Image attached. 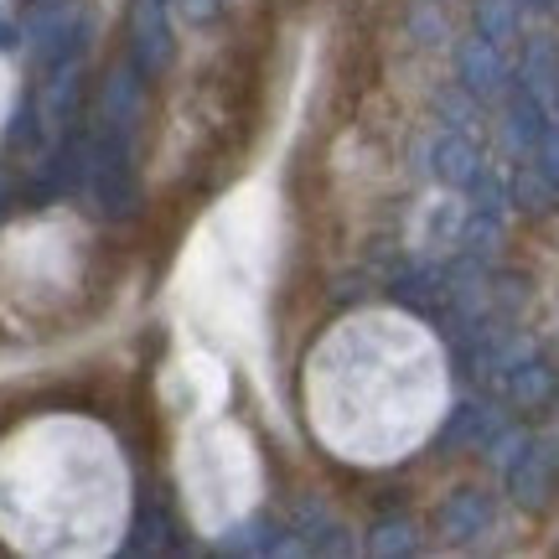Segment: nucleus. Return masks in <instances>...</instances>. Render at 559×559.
<instances>
[{
	"label": "nucleus",
	"mask_w": 559,
	"mask_h": 559,
	"mask_svg": "<svg viewBox=\"0 0 559 559\" xmlns=\"http://www.w3.org/2000/svg\"><path fill=\"white\" fill-rule=\"evenodd\" d=\"M559 487V440H528L519 451V461L508 466V492L519 508L539 513L544 502L555 498Z\"/></svg>",
	"instance_id": "1"
},
{
	"label": "nucleus",
	"mask_w": 559,
	"mask_h": 559,
	"mask_svg": "<svg viewBox=\"0 0 559 559\" xmlns=\"http://www.w3.org/2000/svg\"><path fill=\"white\" fill-rule=\"evenodd\" d=\"M130 58L145 79H156L171 68L177 41H171V21H166V0H135L130 5Z\"/></svg>",
	"instance_id": "2"
},
{
	"label": "nucleus",
	"mask_w": 559,
	"mask_h": 559,
	"mask_svg": "<svg viewBox=\"0 0 559 559\" xmlns=\"http://www.w3.org/2000/svg\"><path fill=\"white\" fill-rule=\"evenodd\" d=\"M456 73H461V88H466L472 99H502V94H508V62H502L498 41H487L481 32L461 41Z\"/></svg>",
	"instance_id": "3"
},
{
	"label": "nucleus",
	"mask_w": 559,
	"mask_h": 559,
	"mask_svg": "<svg viewBox=\"0 0 559 559\" xmlns=\"http://www.w3.org/2000/svg\"><path fill=\"white\" fill-rule=\"evenodd\" d=\"M492 492H481V487H456L451 498L440 502V534L451 544H466L477 539V534H487L492 528Z\"/></svg>",
	"instance_id": "4"
},
{
	"label": "nucleus",
	"mask_w": 559,
	"mask_h": 559,
	"mask_svg": "<svg viewBox=\"0 0 559 559\" xmlns=\"http://www.w3.org/2000/svg\"><path fill=\"white\" fill-rule=\"evenodd\" d=\"M140 109H145V73L130 62V68H120V73H109V88H104V120H109V130L130 135L135 120H140Z\"/></svg>",
	"instance_id": "5"
},
{
	"label": "nucleus",
	"mask_w": 559,
	"mask_h": 559,
	"mask_svg": "<svg viewBox=\"0 0 559 559\" xmlns=\"http://www.w3.org/2000/svg\"><path fill=\"white\" fill-rule=\"evenodd\" d=\"M498 430H502L498 409H487V404H456L451 419H445V430H440V440L445 445H477V451H487Z\"/></svg>",
	"instance_id": "6"
},
{
	"label": "nucleus",
	"mask_w": 559,
	"mask_h": 559,
	"mask_svg": "<svg viewBox=\"0 0 559 559\" xmlns=\"http://www.w3.org/2000/svg\"><path fill=\"white\" fill-rule=\"evenodd\" d=\"M502 394L519 404V409H544V404L555 400V373H549V362H544V358H523L519 368H508Z\"/></svg>",
	"instance_id": "7"
},
{
	"label": "nucleus",
	"mask_w": 559,
	"mask_h": 559,
	"mask_svg": "<svg viewBox=\"0 0 559 559\" xmlns=\"http://www.w3.org/2000/svg\"><path fill=\"white\" fill-rule=\"evenodd\" d=\"M394 300L419 311V317H440L445 311V270H430V264H419L409 275L394 280Z\"/></svg>",
	"instance_id": "8"
},
{
	"label": "nucleus",
	"mask_w": 559,
	"mask_h": 559,
	"mask_svg": "<svg viewBox=\"0 0 559 559\" xmlns=\"http://www.w3.org/2000/svg\"><path fill=\"white\" fill-rule=\"evenodd\" d=\"M544 104L528 94V88H508V140H513V151H539L544 140Z\"/></svg>",
	"instance_id": "9"
},
{
	"label": "nucleus",
	"mask_w": 559,
	"mask_h": 559,
	"mask_svg": "<svg viewBox=\"0 0 559 559\" xmlns=\"http://www.w3.org/2000/svg\"><path fill=\"white\" fill-rule=\"evenodd\" d=\"M523 88H528L544 109L559 104V52L549 41H528V52H523Z\"/></svg>",
	"instance_id": "10"
},
{
	"label": "nucleus",
	"mask_w": 559,
	"mask_h": 559,
	"mask_svg": "<svg viewBox=\"0 0 559 559\" xmlns=\"http://www.w3.org/2000/svg\"><path fill=\"white\" fill-rule=\"evenodd\" d=\"M477 171H481V151L466 135H445L436 145V177L445 181V187H461V192H466V187L477 181Z\"/></svg>",
	"instance_id": "11"
},
{
	"label": "nucleus",
	"mask_w": 559,
	"mask_h": 559,
	"mask_svg": "<svg viewBox=\"0 0 559 559\" xmlns=\"http://www.w3.org/2000/svg\"><path fill=\"white\" fill-rule=\"evenodd\" d=\"M218 549H223V555H300L306 544L280 539L275 523L254 519V523H243V528H234V534H228V539H223Z\"/></svg>",
	"instance_id": "12"
},
{
	"label": "nucleus",
	"mask_w": 559,
	"mask_h": 559,
	"mask_svg": "<svg viewBox=\"0 0 559 559\" xmlns=\"http://www.w3.org/2000/svg\"><path fill=\"white\" fill-rule=\"evenodd\" d=\"M555 192H559V181L544 171L539 160H523L519 171H513V202H519L523 213H534V218L549 213V207H555Z\"/></svg>",
	"instance_id": "13"
},
{
	"label": "nucleus",
	"mask_w": 559,
	"mask_h": 559,
	"mask_svg": "<svg viewBox=\"0 0 559 559\" xmlns=\"http://www.w3.org/2000/svg\"><path fill=\"white\" fill-rule=\"evenodd\" d=\"M166 544H171V519H166V508H156V502H140L135 528H130L124 549H130V555H160Z\"/></svg>",
	"instance_id": "14"
},
{
	"label": "nucleus",
	"mask_w": 559,
	"mask_h": 559,
	"mask_svg": "<svg viewBox=\"0 0 559 559\" xmlns=\"http://www.w3.org/2000/svg\"><path fill=\"white\" fill-rule=\"evenodd\" d=\"M368 549L383 559H400V555H415L419 549V528L409 519H383L379 528H373V539H368Z\"/></svg>",
	"instance_id": "15"
},
{
	"label": "nucleus",
	"mask_w": 559,
	"mask_h": 559,
	"mask_svg": "<svg viewBox=\"0 0 559 559\" xmlns=\"http://www.w3.org/2000/svg\"><path fill=\"white\" fill-rule=\"evenodd\" d=\"M477 32L487 41L519 37V0H477Z\"/></svg>",
	"instance_id": "16"
},
{
	"label": "nucleus",
	"mask_w": 559,
	"mask_h": 559,
	"mask_svg": "<svg viewBox=\"0 0 559 559\" xmlns=\"http://www.w3.org/2000/svg\"><path fill=\"white\" fill-rule=\"evenodd\" d=\"M498 239H502V213H481V207H472V218H466V228H461L466 254H472V260H487V254L498 249Z\"/></svg>",
	"instance_id": "17"
},
{
	"label": "nucleus",
	"mask_w": 559,
	"mask_h": 559,
	"mask_svg": "<svg viewBox=\"0 0 559 559\" xmlns=\"http://www.w3.org/2000/svg\"><path fill=\"white\" fill-rule=\"evenodd\" d=\"M539 166L559 181V124H544V140H539Z\"/></svg>",
	"instance_id": "18"
},
{
	"label": "nucleus",
	"mask_w": 559,
	"mask_h": 559,
	"mask_svg": "<svg viewBox=\"0 0 559 559\" xmlns=\"http://www.w3.org/2000/svg\"><path fill=\"white\" fill-rule=\"evenodd\" d=\"M519 5H534V11H559V0H519Z\"/></svg>",
	"instance_id": "19"
},
{
	"label": "nucleus",
	"mask_w": 559,
	"mask_h": 559,
	"mask_svg": "<svg viewBox=\"0 0 559 559\" xmlns=\"http://www.w3.org/2000/svg\"><path fill=\"white\" fill-rule=\"evenodd\" d=\"M555 109H559V104H555Z\"/></svg>",
	"instance_id": "20"
}]
</instances>
